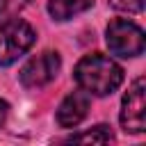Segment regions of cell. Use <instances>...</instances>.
<instances>
[{"label": "cell", "instance_id": "cell-1", "mask_svg": "<svg viewBox=\"0 0 146 146\" xmlns=\"http://www.w3.org/2000/svg\"><path fill=\"white\" fill-rule=\"evenodd\" d=\"M75 82L94 96H110L112 91L119 89V84L123 82V68L110 59L107 55L100 52H91L84 55L73 71Z\"/></svg>", "mask_w": 146, "mask_h": 146}, {"label": "cell", "instance_id": "cell-2", "mask_svg": "<svg viewBox=\"0 0 146 146\" xmlns=\"http://www.w3.org/2000/svg\"><path fill=\"white\" fill-rule=\"evenodd\" d=\"M105 41H107L110 52L116 57H137L146 48L144 30L128 18H114L107 25Z\"/></svg>", "mask_w": 146, "mask_h": 146}, {"label": "cell", "instance_id": "cell-3", "mask_svg": "<svg viewBox=\"0 0 146 146\" xmlns=\"http://www.w3.org/2000/svg\"><path fill=\"white\" fill-rule=\"evenodd\" d=\"M34 39H36V34L30 23H25L21 18L7 21L0 27V66L14 64L21 55H25L32 48Z\"/></svg>", "mask_w": 146, "mask_h": 146}, {"label": "cell", "instance_id": "cell-4", "mask_svg": "<svg viewBox=\"0 0 146 146\" xmlns=\"http://www.w3.org/2000/svg\"><path fill=\"white\" fill-rule=\"evenodd\" d=\"M121 128L125 132H144L146 130V82L144 78H137L121 103Z\"/></svg>", "mask_w": 146, "mask_h": 146}, {"label": "cell", "instance_id": "cell-5", "mask_svg": "<svg viewBox=\"0 0 146 146\" xmlns=\"http://www.w3.org/2000/svg\"><path fill=\"white\" fill-rule=\"evenodd\" d=\"M59 66H62V59L57 52L52 50H46L36 57H32L18 73V80L25 89H41L46 87L48 82H52L59 73Z\"/></svg>", "mask_w": 146, "mask_h": 146}, {"label": "cell", "instance_id": "cell-6", "mask_svg": "<svg viewBox=\"0 0 146 146\" xmlns=\"http://www.w3.org/2000/svg\"><path fill=\"white\" fill-rule=\"evenodd\" d=\"M89 107H91V94H87L84 89L71 91V94L62 100V105H59V110H57V123H59L62 128H75V125L87 116Z\"/></svg>", "mask_w": 146, "mask_h": 146}, {"label": "cell", "instance_id": "cell-7", "mask_svg": "<svg viewBox=\"0 0 146 146\" xmlns=\"http://www.w3.org/2000/svg\"><path fill=\"white\" fill-rule=\"evenodd\" d=\"M94 0H48V11L55 21H68L75 14L87 11Z\"/></svg>", "mask_w": 146, "mask_h": 146}, {"label": "cell", "instance_id": "cell-8", "mask_svg": "<svg viewBox=\"0 0 146 146\" xmlns=\"http://www.w3.org/2000/svg\"><path fill=\"white\" fill-rule=\"evenodd\" d=\"M112 139H114V135H112L110 125H96V128H91L87 132L68 137V141H73V144H107Z\"/></svg>", "mask_w": 146, "mask_h": 146}, {"label": "cell", "instance_id": "cell-9", "mask_svg": "<svg viewBox=\"0 0 146 146\" xmlns=\"http://www.w3.org/2000/svg\"><path fill=\"white\" fill-rule=\"evenodd\" d=\"M110 5L119 11H128V14H139L144 9V0H110Z\"/></svg>", "mask_w": 146, "mask_h": 146}, {"label": "cell", "instance_id": "cell-10", "mask_svg": "<svg viewBox=\"0 0 146 146\" xmlns=\"http://www.w3.org/2000/svg\"><path fill=\"white\" fill-rule=\"evenodd\" d=\"M25 0H0V16H7L11 14L16 7H21Z\"/></svg>", "mask_w": 146, "mask_h": 146}, {"label": "cell", "instance_id": "cell-11", "mask_svg": "<svg viewBox=\"0 0 146 146\" xmlns=\"http://www.w3.org/2000/svg\"><path fill=\"white\" fill-rule=\"evenodd\" d=\"M7 116H9V103L0 98V128L5 125V121H7Z\"/></svg>", "mask_w": 146, "mask_h": 146}]
</instances>
